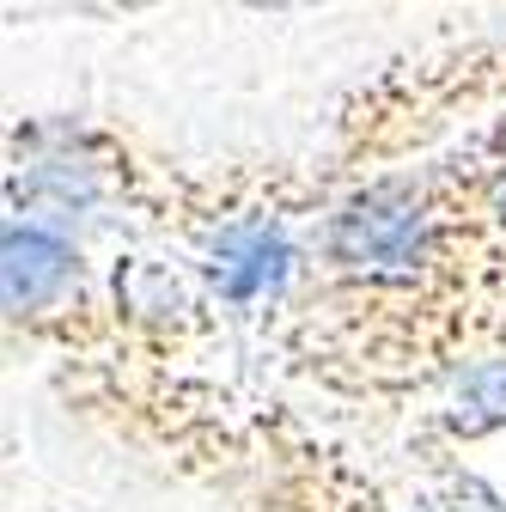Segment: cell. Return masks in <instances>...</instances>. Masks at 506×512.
<instances>
[{
    "mask_svg": "<svg viewBox=\"0 0 506 512\" xmlns=\"http://www.w3.org/2000/svg\"><path fill=\"white\" fill-rule=\"evenodd\" d=\"M0 330L80 427L226 512H397L403 482L342 415L250 360L147 342L104 293L98 244L37 214L0 220Z\"/></svg>",
    "mask_w": 506,
    "mask_h": 512,
    "instance_id": "1",
    "label": "cell"
},
{
    "mask_svg": "<svg viewBox=\"0 0 506 512\" xmlns=\"http://www.w3.org/2000/svg\"><path fill=\"white\" fill-rule=\"evenodd\" d=\"M348 171L305 159H196L147 128L92 110H37L7 122V214L74 226L92 244H159L189 256L244 324L305 275V232Z\"/></svg>",
    "mask_w": 506,
    "mask_h": 512,
    "instance_id": "2",
    "label": "cell"
},
{
    "mask_svg": "<svg viewBox=\"0 0 506 512\" xmlns=\"http://www.w3.org/2000/svg\"><path fill=\"white\" fill-rule=\"evenodd\" d=\"M244 360L305 403L403 439L452 384L506 360V281L366 287L305 263L244 324Z\"/></svg>",
    "mask_w": 506,
    "mask_h": 512,
    "instance_id": "3",
    "label": "cell"
},
{
    "mask_svg": "<svg viewBox=\"0 0 506 512\" xmlns=\"http://www.w3.org/2000/svg\"><path fill=\"white\" fill-rule=\"evenodd\" d=\"M506 110V37H439L391 55L348 86L324 128V159L348 177L452 147L464 128Z\"/></svg>",
    "mask_w": 506,
    "mask_h": 512,
    "instance_id": "4",
    "label": "cell"
},
{
    "mask_svg": "<svg viewBox=\"0 0 506 512\" xmlns=\"http://www.w3.org/2000/svg\"><path fill=\"white\" fill-rule=\"evenodd\" d=\"M403 506L397 512H506V494L464 464V445L433 439V433H403Z\"/></svg>",
    "mask_w": 506,
    "mask_h": 512,
    "instance_id": "5",
    "label": "cell"
},
{
    "mask_svg": "<svg viewBox=\"0 0 506 512\" xmlns=\"http://www.w3.org/2000/svg\"><path fill=\"white\" fill-rule=\"evenodd\" d=\"M452 153L464 159V177H470V202H476L482 238H488V250H494V263L506 269V141L458 135Z\"/></svg>",
    "mask_w": 506,
    "mask_h": 512,
    "instance_id": "6",
    "label": "cell"
},
{
    "mask_svg": "<svg viewBox=\"0 0 506 512\" xmlns=\"http://www.w3.org/2000/svg\"><path fill=\"white\" fill-rule=\"evenodd\" d=\"M61 7H74L86 19H141V13H159V7H177V0H61ZM232 7V0H226Z\"/></svg>",
    "mask_w": 506,
    "mask_h": 512,
    "instance_id": "7",
    "label": "cell"
},
{
    "mask_svg": "<svg viewBox=\"0 0 506 512\" xmlns=\"http://www.w3.org/2000/svg\"><path fill=\"white\" fill-rule=\"evenodd\" d=\"M244 13H293V7H330V0H232Z\"/></svg>",
    "mask_w": 506,
    "mask_h": 512,
    "instance_id": "8",
    "label": "cell"
},
{
    "mask_svg": "<svg viewBox=\"0 0 506 512\" xmlns=\"http://www.w3.org/2000/svg\"><path fill=\"white\" fill-rule=\"evenodd\" d=\"M464 135H488V141H506V110H500V116H488V122H476V128H464Z\"/></svg>",
    "mask_w": 506,
    "mask_h": 512,
    "instance_id": "9",
    "label": "cell"
}]
</instances>
